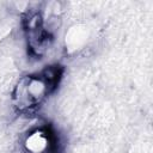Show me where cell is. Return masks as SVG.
Masks as SVG:
<instances>
[{"mask_svg": "<svg viewBox=\"0 0 153 153\" xmlns=\"http://www.w3.org/2000/svg\"><path fill=\"white\" fill-rule=\"evenodd\" d=\"M60 75L59 67H48L39 74L23 78L14 91L16 106L25 110L42 103L55 87Z\"/></svg>", "mask_w": 153, "mask_h": 153, "instance_id": "cell-1", "label": "cell"}, {"mask_svg": "<svg viewBox=\"0 0 153 153\" xmlns=\"http://www.w3.org/2000/svg\"><path fill=\"white\" fill-rule=\"evenodd\" d=\"M24 148L26 153H53L55 148L54 136L48 129L38 128L26 136Z\"/></svg>", "mask_w": 153, "mask_h": 153, "instance_id": "cell-2", "label": "cell"}]
</instances>
